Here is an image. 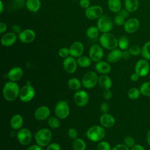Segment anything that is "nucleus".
Listing matches in <instances>:
<instances>
[{
	"label": "nucleus",
	"mask_w": 150,
	"mask_h": 150,
	"mask_svg": "<svg viewBox=\"0 0 150 150\" xmlns=\"http://www.w3.org/2000/svg\"><path fill=\"white\" fill-rule=\"evenodd\" d=\"M72 147L74 150H86L87 145L86 142L83 139L77 138L73 139Z\"/></svg>",
	"instance_id": "obj_30"
},
{
	"label": "nucleus",
	"mask_w": 150,
	"mask_h": 150,
	"mask_svg": "<svg viewBox=\"0 0 150 150\" xmlns=\"http://www.w3.org/2000/svg\"><path fill=\"white\" fill-rule=\"evenodd\" d=\"M122 58V51L121 49H115L111 50L108 54L107 60L110 63H115Z\"/></svg>",
	"instance_id": "obj_22"
},
{
	"label": "nucleus",
	"mask_w": 150,
	"mask_h": 150,
	"mask_svg": "<svg viewBox=\"0 0 150 150\" xmlns=\"http://www.w3.org/2000/svg\"><path fill=\"white\" fill-rule=\"evenodd\" d=\"M49 126L53 129H57L60 126V121L57 117H51L47 119Z\"/></svg>",
	"instance_id": "obj_36"
},
{
	"label": "nucleus",
	"mask_w": 150,
	"mask_h": 150,
	"mask_svg": "<svg viewBox=\"0 0 150 150\" xmlns=\"http://www.w3.org/2000/svg\"><path fill=\"white\" fill-rule=\"evenodd\" d=\"M6 29H7V26L6 23H5L4 22H0V33L2 34L6 30Z\"/></svg>",
	"instance_id": "obj_53"
},
{
	"label": "nucleus",
	"mask_w": 150,
	"mask_h": 150,
	"mask_svg": "<svg viewBox=\"0 0 150 150\" xmlns=\"http://www.w3.org/2000/svg\"><path fill=\"white\" fill-rule=\"evenodd\" d=\"M140 22L137 18H131L125 21L124 29L128 33H135L139 28Z\"/></svg>",
	"instance_id": "obj_15"
},
{
	"label": "nucleus",
	"mask_w": 150,
	"mask_h": 150,
	"mask_svg": "<svg viewBox=\"0 0 150 150\" xmlns=\"http://www.w3.org/2000/svg\"><path fill=\"white\" fill-rule=\"evenodd\" d=\"M26 150H43V149L42 146H41L36 144L29 146L26 149Z\"/></svg>",
	"instance_id": "obj_51"
},
{
	"label": "nucleus",
	"mask_w": 150,
	"mask_h": 150,
	"mask_svg": "<svg viewBox=\"0 0 150 150\" xmlns=\"http://www.w3.org/2000/svg\"><path fill=\"white\" fill-rule=\"evenodd\" d=\"M107 6L110 11L118 13L121 9V2L120 0H108Z\"/></svg>",
	"instance_id": "obj_28"
},
{
	"label": "nucleus",
	"mask_w": 150,
	"mask_h": 150,
	"mask_svg": "<svg viewBox=\"0 0 150 150\" xmlns=\"http://www.w3.org/2000/svg\"><path fill=\"white\" fill-rule=\"evenodd\" d=\"M103 13V8L98 5L91 6L85 9V15L87 19L90 20L99 18L102 16Z\"/></svg>",
	"instance_id": "obj_13"
},
{
	"label": "nucleus",
	"mask_w": 150,
	"mask_h": 150,
	"mask_svg": "<svg viewBox=\"0 0 150 150\" xmlns=\"http://www.w3.org/2000/svg\"><path fill=\"white\" fill-rule=\"evenodd\" d=\"M26 8L32 12L38 11L41 6V2L40 0H26Z\"/></svg>",
	"instance_id": "obj_26"
},
{
	"label": "nucleus",
	"mask_w": 150,
	"mask_h": 150,
	"mask_svg": "<svg viewBox=\"0 0 150 150\" xmlns=\"http://www.w3.org/2000/svg\"><path fill=\"white\" fill-rule=\"evenodd\" d=\"M111 150H130L129 148L126 146L124 144H120L114 146Z\"/></svg>",
	"instance_id": "obj_45"
},
{
	"label": "nucleus",
	"mask_w": 150,
	"mask_h": 150,
	"mask_svg": "<svg viewBox=\"0 0 150 150\" xmlns=\"http://www.w3.org/2000/svg\"><path fill=\"white\" fill-rule=\"evenodd\" d=\"M139 77H140V76H139L137 73L134 72V73H133L131 74V76H130V79H131V80L132 81L135 82V81H137L139 80Z\"/></svg>",
	"instance_id": "obj_54"
},
{
	"label": "nucleus",
	"mask_w": 150,
	"mask_h": 150,
	"mask_svg": "<svg viewBox=\"0 0 150 150\" xmlns=\"http://www.w3.org/2000/svg\"><path fill=\"white\" fill-rule=\"evenodd\" d=\"M146 142L150 145V129L146 133Z\"/></svg>",
	"instance_id": "obj_56"
},
{
	"label": "nucleus",
	"mask_w": 150,
	"mask_h": 150,
	"mask_svg": "<svg viewBox=\"0 0 150 150\" xmlns=\"http://www.w3.org/2000/svg\"><path fill=\"white\" fill-rule=\"evenodd\" d=\"M71 1H79V0H71Z\"/></svg>",
	"instance_id": "obj_58"
},
{
	"label": "nucleus",
	"mask_w": 150,
	"mask_h": 150,
	"mask_svg": "<svg viewBox=\"0 0 150 150\" xmlns=\"http://www.w3.org/2000/svg\"><path fill=\"white\" fill-rule=\"evenodd\" d=\"M0 13H2L3 10H4V5H3V3L2 1H0Z\"/></svg>",
	"instance_id": "obj_57"
},
{
	"label": "nucleus",
	"mask_w": 150,
	"mask_h": 150,
	"mask_svg": "<svg viewBox=\"0 0 150 150\" xmlns=\"http://www.w3.org/2000/svg\"><path fill=\"white\" fill-rule=\"evenodd\" d=\"M58 54L60 57L64 59V58L69 56V54H70L69 49H68L67 47H62L61 49H59Z\"/></svg>",
	"instance_id": "obj_42"
},
{
	"label": "nucleus",
	"mask_w": 150,
	"mask_h": 150,
	"mask_svg": "<svg viewBox=\"0 0 150 150\" xmlns=\"http://www.w3.org/2000/svg\"><path fill=\"white\" fill-rule=\"evenodd\" d=\"M89 57L93 62H98L102 60L104 56V51L102 47L97 44L92 45L89 49Z\"/></svg>",
	"instance_id": "obj_12"
},
{
	"label": "nucleus",
	"mask_w": 150,
	"mask_h": 150,
	"mask_svg": "<svg viewBox=\"0 0 150 150\" xmlns=\"http://www.w3.org/2000/svg\"><path fill=\"white\" fill-rule=\"evenodd\" d=\"M141 94L139 89L136 87L131 88L128 91V97L131 100L138 99Z\"/></svg>",
	"instance_id": "obj_37"
},
{
	"label": "nucleus",
	"mask_w": 150,
	"mask_h": 150,
	"mask_svg": "<svg viewBox=\"0 0 150 150\" xmlns=\"http://www.w3.org/2000/svg\"><path fill=\"white\" fill-rule=\"evenodd\" d=\"M103 96L105 100H109L112 98V92L111 91L110 89H107V90H104Z\"/></svg>",
	"instance_id": "obj_46"
},
{
	"label": "nucleus",
	"mask_w": 150,
	"mask_h": 150,
	"mask_svg": "<svg viewBox=\"0 0 150 150\" xmlns=\"http://www.w3.org/2000/svg\"><path fill=\"white\" fill-rule=\"evenodd\" d=\"M73 100L77 106L84 107L89 101V96L86 91L79 90L75 92L73 96Z\"/></svg>",
	"instance_id": "obj_10"
},
{
	"label": "nucleus",
	"mask_w": 150,
	"mask_h": 150,
	"mask_svg": "<svg viewBox=\"0 0 150 150\" xmlns=\"http://www.w3.org/2000/svg\"><path fill=\"white\" fill-rule=\"evenodd\" d=\"M67 134L69 137L72 139H75L78 138V132L74 128H69Z\"/></svg>",
	"instance_id": "obj_43"
},
{
	"label": "nucleus",
	"mask_w": 150,
	"mask_h": 150,
	"mask_svg": "<svg viewBox=\"0 0 150 150\" xmlns=\"http://www.w3.org/2000/svg\"><path fill=\"white\" fill-rule=\"evenodd\" d=\"M69 49L70 51V55L74 57V58H77L82 56L84 50L83 44L79 41H76L73 42Z\"/></svg>",
	"instance_id": "obj_18"
},
{
	"label": "nucleus",
	"mask_w": 150,
	"mask_h": 150,
	"mask_svg": "<svg viewBox=\"0 0 150 150\" xmlns=\"http://www.w3.org/2000/svg\"><path fill=\"white\" fill-rule=\"evenodd\" d=\"M125 8L130 13L137 11L139 8V3L138 0H125Z\"/></svg>",
	"instance_id": "obj_27"
},
{
	"label": "nucleus",
	"mask_w": 150,
	"mask_h": 150,
	"mask_svg": "<svg viewBox=\"0 0 150 150\" xmlns=\"http://www.w3.org/2000/svg\"><path fill=\"white\" fill-rule=\"evenodd\" d=\"M46 150H61V146L58 143L52 142L47 146Z\"/></svg>",
	"instance_id": "obj_44"
},
{
	"label": "nucleus",
	"mask_w": 150,
	"mask_h": 150,
	"mask_svg": "<svg viewBox=\"0 0 150 150\" xmlns=\"http://www.w3.org/2000/svg\"><path fill=\"white\" fill-rule=\"evenodd\" d=\"M24 122L23 117L19 114L13 115L10 121L11 128L14 130H19L22 128Z\"/></svg>",
	"instance_id": "obj_23"
},
{
	"label": "nucleus",
	"mask_w": 150,
	"mask_h": 150,
	"mask_svg": "<svg viewBox=\"0 0 150 150\" xmlns=\"http://www.w3.org/2000/svg\"><path fill=\"white\" fill-rule=\"evenodd\" d=\"M149 150H150V149H149Z\"/></svg>",
	"instance_id": "obj_59"
},
{
	"label": "nucleus",
	"mask_w": 150,
	"mask_h": 150,
	"mask_svg": "<svg viewBox=\"0 0 150 150\" xmlns=\"http://www.w3.org/2000/svg\"><path fill=\"white\" fill-rule=\"evenodd\" d=\"M50 114V108L46 105H42L36 109L34 112V117L38 121H44L49 118Z\"/></svg>",
	"instance_id": "obj_17"
},
{
	"label": "nucleus",
	"mask_w": 150,
	"mask_h": 150,
	"mask_svg": "<svg viewBox=\"0 0 150 150\" xmlns=\"http://www.w3.org/2000/svg\"><path fill=\"white\" fill-rule=\"evenodd\" d=\"M16 138L21 145L26 146L31 142L32 139V134L29 129L22 127L20 129L18 130L16 133Z\"/></svg>",
	"instance_id": "obj_8"
},
{
	"label": "nucleus",
	"mask_w": 150,
	"mask_h": 150,
	"mask_svg": "<svg viewBox=\"0 0 150 150\" xmlns=\"http://www.w3.org/2000/svg\"><path fill=\"white\" fill-rule=\"evenodd\" d=\"M97 26L100 32L108 33L113 28L112 21L107 15H102L97 21Z\"/></svg>",
	"instance_id": "obj_9"
},
{
	"label": "nucleus",
	"mask_w": 150,
	"mask_h": 150,
	"mask_svg": "<svg viewBox=\"0 0 150 150\" xmlns=\"http://www.w3.org/2000/svg\"><path fill=\"white\" fill-rule=\"evenodd\" d=\"M100 43L102 47L107 50H113L118 46V40L114 35L108 32L103 33L99 39Z\"/></svg>",
	"instance_id": "obj_4"
},
{
	"label": "nucleus",
	"mask_w": 150,
	"mask_h": 150,
	"mask_svg": "<svg viewBox=\"0 0 150 150\" xmlns=\"http://www.w3.org/2000/svg\"><path fill=\"white\" fill-rule=\"evenodd\" d=\"M141 54L144 59L150 60V41H148L144 44L141 47Z\"/></svg>",
	"instance_id": "obj_34"
},
{
	"label": "nucleus",
	"mask_w": 150,
	"mask_h": 150,
	"mask_svg": "<svg viewBox=\"0 0 150 150\" xmlns=\"http://www.w3.org/2000/svg\"><path fill=\"white\" fill-rule=\"evenodd\" d=\"M54 113L59 119L66 118L70 114V107L67 102L63 100H59L55 105Z\"/></svg>",
	"instance_id": "obj_7"
},
{
	"label": "nucleus",
	"mask_w": 150,
	"mask_h": 150,
	"mask_svg": "<svg viewBox=\"0 0 150 150\" xmlns=\"http://www.w3.org/2000/svg\"><path fill=\"white\" fill-rule=\"evenodd\" d=\"M77 65L81 67H88L91 64V60L89 57L86 56H81L77 57Z\"/></svg>",
	"instance_id": "obj_31"
},
{
	"label": "nucleus",
	"mask_w": 150,
	"mask_h": 150,
	"mask_svg": "<svg viewBox=\"0 0 150 150\" xmlns=\"http://www.w3.org/2000/svg\"><path fill=\"white\" fill-rule=\"evenodd\" d=\"M16 35L13 32H8L3 35L1 38V42L2 46L9 47L12 46L16 41Z\"/></svg>",
	"instance_id": "obj_21"
},
{
	"label": "nucleus",
	"mask_w": 150,
	"mask_h": 150,
	"mask_svg": "<svg viewBox=\"0 0 150 150\" xmlns=\"http://www.w3.org/2000/svg\"><path fill=\"white\" fill-rule=\"evenodd\" d=\"M131 55L133 56H137L141 53V48L137 45H132L129 46L128 49Z\"/></svg>",
	"instance_id": "obj_38"
},
{
	"label": "nucleus",
	"mask_w": 150,
	"mask_h": 150,
	"mask_svg": "<svg viewBox=\"0 0 150 150\" xmlns=\"http://www.w3.org/2000/svg\"><path fill=\"white\" fill-rule=\"evenodd\" d=\"M79 5L80 6L83 8L86 9L89 6H90V2L89 0H79Z\"/></svg>",
	"instance_id": "obj_48"
},
{
	"label": "nucleus",
	"mask_w": 150,
	"mask_h": 150,
	"mask_svg": "<svg viewBox=\"0 0 150 150\" xmlns=\"http://www.w3.org/2000/svg\"><path fill=\"white\" fill-rule=\"evenodd\" d=\"M130 150H145L143 146L139 144H135L132 148H131Z\"/></svg>",
	"instance_id": "obj_55"
},
{
	"label": "nucleus",
	"mask_w": 150,
	"mask_h": 150,
	"mask_svg": "<svg viewBox=\"0 0 150 150\" xmlns=\"http://www.w3.org/2000/svg\"><path fill=\"white\" fill-rule=\"evenodd\" d=\"M131 56V54L128 49L122 50V59L124 60H128Z\"/></svg>",
	"instance_id": "obj_52"
},
{
	"label": "nucleus",
	"mask_w": 150,
	"mask_h": 150,
	"mask_svg": "<svg viewBox=\"0 0 150 150\" xmlns=\"http://www.w3.org/2000/svg\"><path fill=\"white\" fill-rule=\"evenodd\" d=\"M98 77L97 74L93 71H88L86 73L81 79L82 85L88 89H91L98 84Z\"/></svg>",
	"instance_id": "obj_6"
},
{
	"label": "nucleus",
	"mask_w": 150,
	"mask_h": 150,
	"mask_svg": "<svg viewBox=\"0 0 150 150\" xmlns=\"http://www.w3.org/2000/svg\"><path fill=\"white\" fill-rule=\"evenodd\" d=\"M142 95L146 97H150V81L143 83L139 88Z\"/></svg>",
	"instance_id": "obj_35"
},
{
	"label": "nucleus",
	"mask_w": 150,
	"mask_h": 150,
	"mask_svg": "<svg viewBox=\"0 0 150 150\" xmlns=\"http://www.w3.org/2000/svg\"><path fill=\"white\" fill-rule=\"evenodd\" d=\"M86 135L92 142H100L105 136V130L101 125H94L87 130Z\"/></svg>",
	"instance_id": "obj_2"
},
{
	"label": "nucleus",
	"mask_w": 150,
	"mask_h": 150,
	"mask_svg": "<svg viewBox=\"0 0 150 150\" xmlns=\"http://www.w3.org/2000/svg\"><path fill=\"white\" fill-rule=\"evenodd\" d=\"M100 122L104 128H109L114 125L115 120L112 115L108 113H103L100 118Z\"/></svg>",
	"instance_id": "obj_20"
},
{
	"label": "nucleus",
	"mask_w": 150,
	"mask_h": 150,
	"mask_svg": "<svg viewBox=\"0 0 150 150\" xmlns=\"http://www.w3.org/2000/svg\"><path fill=\"white\" fill-rule=\"evenodd\" d=\"M19 40L23 43H30L32 42L35 38L36 34L35 32L30 29H25L22 30L18 35Z\"/></svg>",
	"instance_id": "obj_16"
},
{
	"label": "nucleus",
	"mask_w": 150,
	"mask_h": 150,
	"mask_svg": "<svg viewBox=\"0 0 150 150\" xmlns=\"http://www.w3.org/2000/svg\"><path fill=\"white\" fill-rule=\"evenodd\" d=\"M95 69L98 73L101 74H108L111 71V66L108 62L102 60L96 62Z\"/></svg>",
	"instance_id": "obj_24"
},
{
	"label": "nucleus",
	"mask_w": 150,
	"mask_h": 150,
	"mask_svg": "<svg viewBox=\"0 0 150 150\" xmlns=\"http://www.w3.org/2000/svg\"><path fill=\"white\" fill-rule=\"evenodd\" d=\"M98 85L104 90L110 89L112 86V81L107 74H102L98 77Z\"/></svg>",
	"instance_id": "obj_25"
},
{
	"label": "nucleus",
	"mask_w": 150,
	"mask_h": 150,
	"mask_svg": "<svg viewBox=\"0 0 150 150\" xmlns=\"http://www.w3.org/2000/svg\"><path fill=\"white\" fill-rule=\"evenodd\" d=\"M81 81L77 78L73 77L69 79L67 81V86L69 88L74 91H78L81 87Z\"/></svg>",
	"instance_id": "obj_29"
},
{
	"label": "nucleus",
	"mask_w": 150,
	"mask_h": 150,
	"mask_svg": "<svg viewBox=\"0 0 150 150\" xmlns=\"http://www.w3.org/2000/svg\"><path fill=\"white\" fill-rule=\"evenodd\" d=\"M63 66L64 70L69 74L74 73L77 67V60L71 56H68L64 59L63 62Z\"/></svg>",
	"instance_id": "obj_14"
},
{
	"label": "nucleus",
	"mask_w": 150,
	"mask_h": 150,
	"mask_svg": "<svg viewBox=\"0 0 150 150\" xmlns=\"http://www.w3.org/2000/svg\"><path fill=\"white\" fill-rule=\"evenodd\" d=\"M11 29H12V32L15 33V34L16 33H19L21 32V26L17 24H15V25H13L12 28H11Z\"/></svg>",
	"instance_id": "obj_50"
},
{
	"label": "nucleus",
	"mask_w": 150,
	"mask_h": 150,
	"mask_svg": "<svg viewBox=\"0 0 150 150\" xmlns=\"http://www.w3.org/2000/svg\"><path fill=\"white\" fill-rule=\"evenodd\" d=\"M35 96V90L30 82L28 81L26 84L20 89L19 98L23 103H28L32 101Z\"/></svg>",
	"instance_id": "obj_5"
},
{
	"label": "nucleus",
	"mask_w": 150,
	"mask_h": 150,
	"mask_svg": "<svg viewBox=\"0 0 150 150\" xmlns=\"http://www.w3.org/2000/svg\"><path fill=\"white\" fill-rule=\"evenodd\" d=\"M100 110L103 113H108L109 111V105L106 102H103L100 105Z\"/></svg>",
	"instance_id": "obj_47"
},
{
	"label": "nucleus",
	"mask_w": 150,
	"mask_h": 150,
	"mask_svg": "<svg viewBox=\"0 0 150 150\" xmlns=\"http://www.w3.org/2000/svg\"><path fill=\"white\" fill-rule=\"evenodd\" d=\"M150 71V65L148 60L142 59L138 60L135 66V72L140 77L146 76Z\"/></svg>",
	"instance_id": "obj_11"
},
{
	"label": "nucleus",
	"mask_w": 150,
	"mask_h": 150,
	"mask_svg": "<svg viewBox=\"0 0 150 150\" xmlns=\"http://www.w3.org/2000/svg\"><path fill=\"white\" fill-rule=\"evenodd\" d=\"M118 46L121 50H127L129 47V40L126 36H121L118 39Z\"/></svg>",
	"instance_id": "obj_32"
},
{
	"label": "nucleus",
	"mask_w": 150,
	"mask_h": 150,
	"mask_svg": "<svg viewBox=\"0 0 150 150\" xmlns=\"http://www.w3.org/2000/svg\"><path fill=\"white\" fill-rule=\"evenodd\" d=\"M124 144L128 148H131L135 145V140L134 137L131 136H127L124 139Z\"/></svg>",
	"instance_id": "obj_40"
},
{
	"label": "nucleus",
	"mask_w": 150,
	"mask_h": 150,
	"mask_svg": "<svg viewBox=\"0 0 150 150\" xmlns=\"http://www.w3.org/2000/svg\"><path fill=\"white\" fill-rule=\"evenodd\" d=\"M129 13V12L125 8H124V9H121L117 13L118 15L121 16L122 17H123V18H125V19H126V18H127L128 17Z\"/></svg>",
	"instance_id": "obj_49"
},
{
	"label": "nucleus",
	"mask_w": 150,
	"mask_h": 150,
	"mask_svg": "<svg viewBox=\"0 0 150 150\" xmlns=\"http://www.w3.org/2000/svg\"><path fill=\"white\" fill-rule=\"evenodd\" d=\"M52 138V132L47 128H44L39 129L35 134L36 143L42 146H47L51 142Z\"/></svg>",
	"instance_id": "obj_3"
},
{
	"label": "nucleus",
	"mask_w": 150,
	"mask_h": 150,
	"mask_svg": "<svg viewBox=\"0 0 150 150\" xmlns=\"http://www.w3.org/2000/svg\"><path fill=\"white\" fill-rule=\"evenodd\" d=\"M97 150H111L110 144L105 141L98 142L97 145Z\"/></svg>",
	"instance_id": "obj_39"
},
{
	"label": "nucleus",
	"mask_w": 150,
	"mask_h": 150,
	"mask_svg": "<svg viewBox=\"0 0 150 150\" xmlns=\"http://www.w3.org/2000/svg\"><path fill=\"white\" fill-rule=\"evenodd\" d=\"M20 89L19 86L16 82L9 81L4 86L3 97L8 101H13L19 97Z\"/></svg>",
	"instance_id": "obj_1"
},
{
	"label": "nucleus",
	"mask_w": 150,
	"mask_h": 150,
	"mask_svg": "<svg viewBox=\"0 0 150 150\" xmlns=\"http://www.w3.org/2000/svg\"><path fill=\"white\" fill-rule=\"evenodd\" d=\"M23 76V71L20 67H13L9 70L7 74V76L9 81H18L20 80Z\"/></svg>",
	"instance_id": "obj_19"
},
{
	"label": "nucleus",
	"mask_w": 150,
	"mask_h": 150,
	"mask_svg": "<svg viewBox=\"0 0 150 150\" xmlns=\"http://www.w3.org/2000/svg\"><path fill=\"white\" fill-rule=\"evenodd\" d=\"M113 21L114 23L117 26H124L125 23V19L118 14L115 16Z\"/></svg>",
	"instance_id": "obj_41"
},
{
	"label": "nucleus",
	"mask_w": 150,
	"mask_h": 150,
	"mask_svg": "<svg viewBox=\"0 0 150 150\" xmlns=\"http://www.w3.org/2000/svg\"><path fill=\"white\" fill-rule=\"evenodd\" d=\"M99 31L97 26H90L86 30V36L90 39H94L98 37Z\"/></svg>",
	"instance_id": "obj_33"
}]
</instances>
